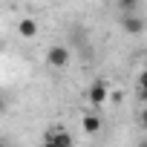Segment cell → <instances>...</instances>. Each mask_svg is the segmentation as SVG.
Masks as SVG:
<instances>
[{
    "mask_svg": "<svg viewBox=\"0 0 147 147\" xmlns=\"http://www.w3.org/2000/svg\"><path fill=\"white\" fill-rule=\"evenodd\" d=\"M136 95L141 101H147V69L138 72V78H136Z\"/></svg>",
    "mask_w": 147,
    "mask_h": 147,
    "instance_id": "52a82bcc",
    "label": "cell"
},
{
    "mask_svg": "<svg viewBox=\"0 0 147 147\" xmlns=\"http://www.w3.org/2000/svg\"><path fill=\"white\" fill-rule=\"evenodd\" d=\"M138 118H141V127H144V130H147V107H144V110H141V115H138Z\"/></svg>",
    "mask_w": 147,
    "mask_h": 147,
    "instance_id": "9c48e42d",
    "label": "cell"
},
{
    "mask_svg": "<svg viewBox=\"0 0 147 147\" xmlns=\"http://www.w3.org/2000/svg\"><path fill=\"white\" fill-rule=\"evenodd\" d=\"M18 32H20V38H35L38 35V20L35 18H23L18 23Z\"/></svg>",
    "mask_w": 147,
    "mask_h": 147,
    "instance_id": "8992f818",
    "label": "cell"
},
{
    "mask_svg": "<svg viewBox=\"0 0 147 147\" xmlns=\"http://www.w3.org/2000/svg\"><path fill=\"white\" fill-rule=\"evenodd\" d=\"M43 147H72V136H69V130H63L61 124L46 127V133H43Z\"/></svg>",
    "mask_w": 147,
    "mask_h": 147,
    "instance_id": "7a4b0ae2",
    "label": "cell"
},
{
    "mask_svg": "<svg viewBox=\"0 0 147 147\" xmlns=\"http://www.w3.org/2000/svg\"><path fill=\"white\" fill-rule=\"evenodd\" d=\"M141 69H147V61H144V66H141Z\"/></svg>",
    "mask_w": 147,
    "mask_h": 147,
    "instance_id": "8fae6325",
    "label": "cell"
},
{
    "mask_svg": "<svg viewBox=\"0 0 147 147\" xmlns=\"http://www.w3.org/2000/svg\"><path fill=\"white\" fill-rule=\"evenodd\" d=\"M121 29H124L127 35H141V32L147 29V20L141 18V12H138V15H121Z\"/></svg>",
    "mask_w": 147,
    "mask_h": 147,
    "instance_id": "3957f363",
    "label": "cell"
},
{
    "mask_svg": "<svg viewBox=\"0 0 147 147\" xmlns=\"http://www.w3.org/2000/svg\"><path fill=\"white\" fill-rule=\"evenodd\" d=\"M87 98H90V104H104L110 98V87L104 81H92L90 90H87Z\"/></svg>",
    "mask_w": 147,
    "mask_h": 147,
    "instance_id": "277c9868",
    "label": "cell"
},
{
    "mask_svg": "<svg viewBox=\"0 0 147 147\" xmlns=\"http://www.w3.org/2000/svg\"><path fill=\"white\" fill-rule=\"evenodd\" d=\"M69 61H72V49H69V46L52 43V46L46 49V63H49L52 69H63V66H69Z\"/></svg>",
    "mask_w": 147,
    "mask_h": 147,
    "instance_id": "6da1fadb",
    "label": "cell"
},
{
    "mask_svg": "<svg viewBox=\"0 0 147 147\" xmlns=\"http://www.w3.org/2000/svg\"><path fill=\"white\" fill-rule=\"evenodd\" d=\"M141 9H138V3L136 0H121L118 3V15H138Z\"/></svg>",
    "mask_w": 147,
    "mask_h": 147,
    "instance_id": "ba28073f",
    "label": "cell"
},
{
    "mask_svg": "<svg viewBox=\"0 0 147 147\" xmlns=\"http://www.w3.org/2000/svg\"><path fill=\"white\" fill-rule=\"evenodd\" d=\"M136 147H147V138H138V144Z\"/></svg>",
    "mask_w": 147,
    "mask_h": 147,
    "instance_id": "30bf717a",
    "label": "cell"
},
{
    "mask_svg": "<svg viewBox=\"0 0 147 147\" xmlns=\"http://www.w3.org/2000/svg\"><path fill=\"white\" fill-rule=\"evenodd\" d=\"M81 130H84L87 136H98V133H101V115L87 113V115L81 118Z\"/></svg>",
    "mask_w": 147,
    "mask_h": 147,
    "instance_id": "5b68a950",
    "label": "cell"
}]
</instances>
